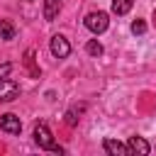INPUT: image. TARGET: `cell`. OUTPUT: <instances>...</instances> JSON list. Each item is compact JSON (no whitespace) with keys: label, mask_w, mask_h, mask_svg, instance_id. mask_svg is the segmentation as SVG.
I'll return each mask as SVG.
<instances>
[{"label":"cell","mask_w":156,"mask_h":156,"mask_svg":"<svg viewBox=\"0 0 156 156\" xmlns=\"http://www.w3.org/2000/svg\"><path fill=\"white\" fill-rule=\"evenodd\" d=\"M107 24H110L107 12H90V15L85 17V27H88L93 34H102V32L107 29Z\"/></svg>","instance_id":"6da1fadb"},{"label":"cell","mask_w":156,"mask_h":156,"mask_svg":"<svg viewBox=\"0 0 156 156\" xmlns=\"http://www.w3.org/2000/svg\"><path fill=\"white\" fill-rule=\"evenodd\" d=\"M34 141H37V146L39 149H54V134H51V129L44 124V122H39L37 127H34Z\"/></svg>","instance_id":"7a4b0ae2"},{"label":"cell","mask_w":156,"mask_h":156,"mask_svg":"<svg viewBox=\"0 0 156 156\" xmlns=\"http://www.w3.org/2000/svg\"><path fill=\"white\" fill-rule=\"evenodd\" d=\"M49 46H51V54H54L56 58H66V56L71 54V44H68V39L61 37V34H54L51 41H49Z\"/></svg>","instance_id":"3957f363"},{"label":"cell","mask_w":156,"mask_h":156,"mask_svg":"<svg viewBox=\"0 0 156 156\" xmlns=\"http://www.w3.org/2000/svg\"><path fill=\"white\" fill-rule=\"evenodd\" d=\"M15 98H20V85L12 78H2L0 80V100L2 102H10Z\"/></svg>","instance_id":"277c9868"},{"label":"cell","mask_w":156,"mask_h":156,"mask_svg":"<svg viewBox=\"0 0 156 156\" xmlns=\"http://www.w3.org/2000/svg\"><path fill=\"white\" fill-rule=\"evenodd\" d=\"M0 129H2V132H7V134H20V132H22V122H20V117H17V115L7 112V115H2V117H0Z\"/></svg>","instance_id":"5b68a950"},{"label":"cell","mask_w":156,"mask_h":156,"mask_svg":"<svg viewBox=\"0 0 156 156\" xmlns=\"http://www.w3.org/2000/svg\"><path fill=\"white\" fill-rule=\"evenodd\" d=\"M127 149H129V156H132V154H141V156H146V154L151 151V146H149V141H146L144 136H129Z\"/></svg>","instance_id":"8992f818"},{"label":"cell","mask_w":156,"mask_h":156,"mask_svg":"<svg viewBox=\"0 0 156 156\" xmlns=\"http://www.w3.org/2000/svg\"><path fill=\"white\" fill-rule=\"evenodd\" d=\"M102 146H105V151L112 154V156H129V149H127L122 141H117V139H105Z\"/></svg>","instance_id":"52a82bcc"},{"label":"cell","mask_w":156,"mask_h":156,"mask_svg":"<svg viewBox=\"0 0 156 156\" xmlns=\"http://www.w3.org/2000/svg\"><path fill=\"white\" fill-rule=\"evenodd\" d=\"M61 12V0H44V20L54 22Z\"/></svg>","instance_id":"ba28073f"},{"label":"cell","mask_w":156,"mask_h":156,"mask_svg":"<svg viewBox=\"0 0 156 156\" xmlns=\"http://www.w3.org/2000/svg\"><path fill=\"white\" fill-rule=\"evenodd\" d=\"M15 34H17V27L10 20H0V39L10 41V39H15Z\"/></svg>","instance_id":"9c48e42d"},{"label":"cell","mask_w":156,"mask_h":156,"mask_svg":"<svg viewBox=\"0 0 156 156\" xmlns=\"http://www.w3.org/2000/svg\"><path fill=\"white\" fill-rule=\"evenodd\" d=\"M132 10V0H112V12L115 15H127Z\"/></svg>","instance_id":"30bf717a"},{"label":"cell","mask_w":156,"mask_h":156,"mask_svg":"<svg viewBox=\"0 0 156 156\" xmlns=\"http://www.w3.org/2000/svg\"><path fill=\"white\" fill-rule=\"evenodd\" d=\"M80 112H83V105H80V107H71V110L66 112V124H68V127H76L78 119H80Z\"/></svg>","instance_id":"8fae6325"},{"label":"cell","mask_w":156,"mask_h":156,"mask_svg":"<svg viewBox=\"0 0 156 156\" xmlns=\"http://www.w3.org/2000/svg\"><path fill=\"white\" fill-rule=\"evenodd\" d=\"M85 51H88L90 56H102V44H100L98 39H90V41L85 44Z\"/></svg>","instance_id":"7c38bea8"},{"label":"cell","mask_w":156,"mask_h":156,"mask_svg":"<svg viewBox=\"0 0 156 156\" xmlns=\"http://www.w3.org/2000/svg\"><path fill=\"white\" fill-rule=\"evenodd\" d=\"M24 63H27V68H29L32 76H39V68H34V49H27V54H24Z\"/></svg>","instance_id":"4fadbf2b"},{"label":"cell","mask_w":156,"mask_h":156,"mask_svg":"<svg viewBox=\"0 0 156 156\" xmlns=\"http://www.w3.org/2000/svg\"><path fill=\"white\" fill-rule=\"evenodd\" d=\"M146 32V22L144 20H134L132 22V34H144Z\"/></svg>","instance_id":"5bb4252c"},{"label":"cell","mask_w":156,"mask_h":156,"mask_svg":"<svg viewBox=\"0 0 156 156\" xmlns=\"http://www.w3.org/2000/svg\"><path fill=\"white\" fill-rule=\"evenodd\" d=\"M10 71H12V63H2V66H0V80H2V78H7V73H10Z\"/></svg>","instance_id":"9a60e30c"}]
</instances>
